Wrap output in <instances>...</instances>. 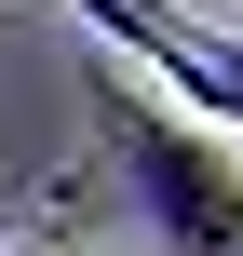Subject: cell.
Segmentation results:
<instances>
[{"mask_svg":"<svg viewBox=\"0 0 243 256\" xmlns=\"http://www.w3.org/2000/svg\"><path fill=\"white\" fill-rule=\"evenodd\" d=\"M108 135H122V176H135V216L162 256H243V148L189 108H149L135 81H95Z\"/></svg>","mask_w":243,"mask_h":256,"instance_id":"1","label":"cell"},{"mask_svg":"<svg viewBox=\"0 0 243 256\" xmlns=\"http://www.w3.org/2000/svg\"><path fill=\"white\" fill-rule=\"evenodd\" d=\"M0 256H14V243H0Z\"/></svg>","mask_w":243,"mask_h":256,"instance_id":"2","label":"cell"}]
</instances>
